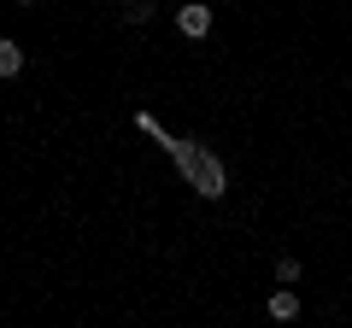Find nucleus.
<instances>
[{
    "label": "nucleus",
    "mask_w": 352,
    "mask_h": 328,
    "mask_svg": "<svg viewBox=\"0 0 352 328\" xmlns=\"http://www.w3.org/2000/svg\"><path fill=\"white\" fill-rule=\"evenodd\" d=\"M135 124L147 129V135L159 141V147H170V159L182 164V176L194 182V194H200V200H223V188H229V176H223V164H217V159H212V152H206V147H194V141H176V135H164V129L153 124L147 112H141Z\"/></svg>",
    "instance_id": "f257e3e1"
},
{
    "label": "nucleus",
    "mask_w": 352,
    "mask_h": 328,
    "mask_svg": "<svg viewBox=\"0 0 352 328\" xmlns=\"http://www.w3.org/2000/svg\"><path fill=\"white\" fill-rule=\"evenodd\" d=\"M176 30H182V36H212V6H200V0H188V6H182V12H176Z\"/></svg>",
    "instance_id": "f03ea898"
},
{
    "label": "nucleus",
    "mask_w": 352,
    "mask_h": 328,
    "mask_svg": "<svg viewBox=\"0 0 352 328\" xmlns=\"http://www.w3.org/2000/svg\"><path fill=\"white\" fill-rule=\"evenodd\" d=\"M270 316H276V323H294V316H300V293H294L288 281L270 293Z\"/></svg>",
    "instance_id": "7ed1b4c3"
},
{
    "label": "nucleus",
    "mask_w": 352,
    "mask_h": 328,
    "mask_svg": "<svg viewBox=\"0 0 352 328\" xmlns=\"http://www.w3.org/2000/svg\"><path fill=\"white\" fill-rule=\"evenodd\" d=\"M24 71V47L18 41H0V76H18Z\"/></svg>",
    "instance_id": "20e7f679"
},
{
    "label": "nucleus",
    "mask_w": 352,
    "mask_h": 328,
    "mask_svg": "<svg viewBox=\"0 0 352 328\" xmlns=\"http://www.w3.org/2000/svg\"><path fill=\"white\" fill-rule=\"evenodd\" d=\"M124 18H129V24H147V18H153V0H124Z\"/></svg>",
    "instance_id": "39448f33"
},
{
    "label": "nucleus",
    "mask_w": 352,
    "mask_h": 328,
    "mask_svg": "<svg viewBox=\"0 0 352 328\" xmlns=\"http://www.w3.org/2000/svg\"><path fill=\"white\" fill-rule=\"evenodd\" d=\"M276 281H288V288H294V281H300V258H282V264H276Z\"/></svg>",
    "instance_id": "423d86ee"
}]
</instances>
